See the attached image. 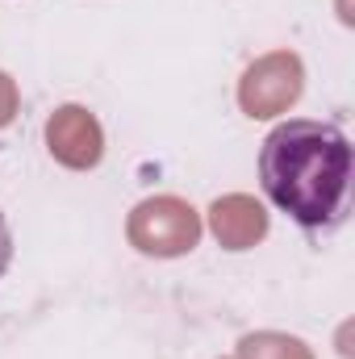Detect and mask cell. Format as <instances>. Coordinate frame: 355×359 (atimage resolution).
Returning a JSON list of instances; mask_svg holds the SVG:
<instances>
[{"label": "cell", "mask_w": 355, "mask_h": 359, "mask_svg": "<svg viewBox=\"0 0 355 359\" xmlns=\"http://www.w3.org/2000/svg\"><path fill=\"white\" fill-rule=\"evenodd\" d=\"M351 180V142L335 121H280L260 147L264 196L309 234H330L347 222Z\"/></svg>", "instance_id": "6da1fadb"}, {"label": "cell", "mask_w": 355, "mask_h": 359, "mask_svg": "<svg viewBox=\"0 0 355 359\" xmlns=\"http://www.w3.org/2000/svg\"><path fill=\"white\" fill-rule=\"evenodd\" d=\"M4 234H8V226H4V217H0V238H4ZM8 268V259H0V271Z\"/></svg>", "instance_id": "7a4b0ae2"}]
</instances>
